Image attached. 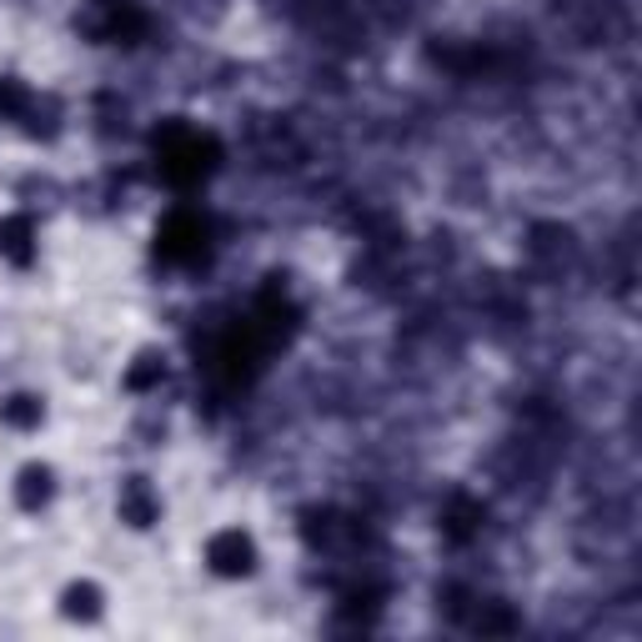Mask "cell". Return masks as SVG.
<instances>
[{
	"mask_svg": "<svg viewBox=\"0 0 642 642\" xmlns=\"http://www.w3.org/2000/svg\"><path fill=\"white\" fill-rule=\"evenodd\" d=\"M156 161H161V176L176 181V186H196L206 171L216 167V141L191 126H167L156 136Z\"/></svg>",
	"mask_w": 642,
	"mask_h": 642,
	"instance_id": "1",
	"label": "cell"
},
{
	"mask_svg": "<svg viewBox=\"0 0 642 642\" xmlns=\"http://www.w3.org/2000/svg\"><path fill=\"white\" fill-rule=\"evenodd\" d=\"M156 251L167 256V262L176 266H191L206 256V221L191 211H176L161 221V231H156Z\"/></svg>",
	"mask_w": 642,
	"mask_h": 642,
	"instance_id": "2",
	"label": "cell"
},
{
	"mask_svg": "<svg viewBox=\"0 0 642 642\" xmlns=\"http://www.w3.org/2000/svg\"><path fill=\"white\" fill-rule=\"evenodd\" d=\"M206 562H211L221 577H247L256 568V548H251V537L241 532H216L211 548H206Z\"/></svg>",
	"mask_w": 642,
	"mask_h": 642,
	"instance_id": "3",
	"label": "cell"
},
{
	"mask_svg": "<svg viewBox=\"0 0 642 642\" xmlns=\"http://www.w3.org/2000/svg\"><path fill=\"white\" fill-rule=\"evenodd\" d=\"M31 237H36V231H31V221H25V216H5V221H0V256H11L15 266H25L31 256H36Z\"/></svg>",
	"mask_w": 642,
	"mask_h": 642,
	"instance_id": "4",
	"label": "cell"
},
{
	"mask_svg": "<svg viewBox=\"0 0 642 642\" xmlns=\"http://www.w3.org/2000/svg\"><path fill=\"white\" fill-rule=\"evenodd\" d=\"M46 497H50V472L46 467H31V472L21 477V502L25 507H41Z\"/></svg>",
	"mask_w": 642,
	"mask_h": 642,
	"instance_id": "5",
	"label": "cell"
},
{
	"mask_svg": "<svg viewBox=\"0 0 642 642\" xmlns=\"http://www.w3.org/2000/svg\"><path fill=\"white\" fill-rule=\"evenodd\" d=\"M0 416H5L11 427H36V422H41V402H31V397H11V402L0 406Z\"/></svg>",
	"mask_w": 642,
	"mask_h": 642,
	"instance_id": "6",
	"label": "cell"
},
{
	"mask_svg": "<svg viewBox=\"0 0 642 642\" xmlns=\"http://www.w3.org/2000/svg\"><path fill=\"white\" fill-rule=\"evenodd\" d=\"M121 507H126V517H131L136 527H146L156 517V507H151V497H146L141 482H131V488H126V502H121Z\"/></svg>",
	"mask_w": 642,
	"mask_h": 642,
	"instance_id": "7",
	"label": "cell"
},
{
	"mask_svg": "<svg viewBox=\"0 0 642 642\" xmlns=\"http://www.w3.org/2000/svg\"><path fill=\"white\" fill-rule=\"evenodd\" d=\"M66 612L71 618H95V587H71L66 593Z\"/></svg>",
	"mask_w": 642,
	"mask_h": 642,
	"instance_id": "8",
	"label": "cell"
},
{
	"mask_svg": "<svg viewBox=\"0 0 642 642\" xmlns=\"http://www.w3.org/2000/svg\"><path fill=\"white\" fill-rule=\"evenodd\" d=\"M25 106V91L15 81H0V111H21Z\"/></svg>",
	"mask_w": 642,
	"mask_h": 642,
	"instance_id": "9",
	"label": "cell"
},
{
	"mask_svg": "<svg viewBox=\"0 0 642 642\" xmlns=\"http://www.w3.org/2000/svg\"><path fill=\"white\" fill-rule=\"evenodd\" d=\"M156 377H161V362H156V357H141V367L131 371V387H146V381H156Z\"/></svg>",
	"mask_w": 642,
	"mask_h": 642,
	"instance_id": "10",
	"label": "cell"
}]
</instances>
